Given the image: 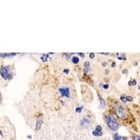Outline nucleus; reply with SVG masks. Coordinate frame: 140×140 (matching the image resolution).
I'll list each match as a JSON object with an SVG mask.
<instances>
[{
	"mask_svg": "<svg viewBox=\"0 0 140 140\" xmlns=\"http://www.w3.org/2000/svg\"><path fill=\"white\" fill-rule=\"evenodd\" d=\"M0 74L5 80H10L13 78V71L11 66H2L0 69Z\"/></svg>",
	"mask_w": 140,
	"mask_h": 140,
	"instance_id": "obj_1",
	"label": "nucleus"
},
{
	"mask_svg": "<svg viewBox=\"0 0 140 140\" xmlns=\"http://www.w3.org/2000/svg\"><path fill=\"white\" fill-rule=\"evenodd\" d=\"M107 124L109 127L112 129L113 131H116L118 129V123L117 120H116V118H114L112 115H109L107 117Z\"/></svg>",
	"mask_w": 140,
	"mask_h": 140,
	"instance_id": "obj_2",
	"label": "nucleus"
},
{
	"mask_svg": "<svg viewBox=\"0 0 140 140\" xmlns=\"http://www.w3.org/2000/svg\"><path fill=\"white\" fill-rule=\"evenodd\" d=\"M116 113L118 114V116L120 118H124L125 117V109H124V108L122 107L121 105L120 104H118V105L116 107Z\"/></svg>",
	"mask_w": 140,
	"mask_h": 140,
	"instance_id": "obj_3",
	"label": "nucleus"
},
{
	"mask_svg": "<svg viewBox=\"0 0 140 140\" xmlns=\"http://www.w3.org/2000/svg\"><path fill=\"white\" fill-rule=\"evenodd\" d=\"M60 92L61 95L63 97H66L67 98H70V94H69V89L68 88H60Z\"/></svg>",
	"mask_w": 140,
	"mask_h": 140,
	"instance_id": "obj_4",
	"label": "nucleus"
},
{
	"mask_svg": "<svg viewBox=\"0 0 140 140\" xmlns=\"http://www.w3.org/2000/svg\"><path fill=\"white\" fill-rule=\"evenodd\" d=\"M102 127L100 125H98L95 128V130H94L93 132V134L94 136L98 137V136H102Z\"/></svg>",
	"mask_w": 140,
	"mask_h": 140,
	"instance_id": "obj_5",
	"label": "nucleus"
},
{
	"mask_svg": "<svg viewBox=\"0 0 140 140\" xmlns=\"http://www.w3.org/2000/svg\"><path fill=\"white\" fill-rule=\"evenodd\" d=\"M114 140H125V138L120 136V135H118V134H116L114 137Z\"/></svg>",
	"mask_w": 140,
	"mask_h": 140,
	"instance_id": "obj_6",
	"label": "nucleus"
},
{
	"mask_svg": "<svg viewBox=\"0 0 140 140\" xmlns=\"http://www.w3.org/2000/svg\"><path fill=\"white\" fill-rule=\"evenodd\" d=\"M71 60H72V62H73L74 64H78V63L79 62V58L76 57V56H74V57H72Z\"/></svg>",
	"mask_w": 140,
	"mask_h": 140,
	"instance_id": "obj_7",
	"label": "nucleus"
},
{
	"mask_svg": "<svg viewBox=\"0 0 140 140\" xmlns=\"http://www.w3.org/2000/svg\"><path fill=\"white\" fill-rule=\"evenodd\" d=\"M89 67H90V62H86L84 63V67H85V71H88L89 70Z\"/></svg>",
	"mask_w": 140,
	"mask_h": 140,
	"instance_id": "obj_8",
	"label": "nucleus"
},
{
	"mask_svg": "<svg viewBox=\"0 0 140 140\" xmlns=\"http://www.w3.org/2000/svg\"><path fill=\"white\" fill-rule=\"evenodd\" d=\"M120 100H121L123 103H125L126 102H127V96L124 95H121L120 96Z\"/></svg>",
	"mask_w": 140,
	"mask_h": 140,
	"instance_id": "obj_9",
	"label": "nucleus"
},
{
	"mask_svg": "<svg viewBox=\"0 0 140 140\" xmlns=\"http://www.w3.org/2000/svg\"><path fill=\"white\" fill-rule=\"evenodd\" d=\"M16 54L15 53H7V54H0L1 56H4V57H6V56H12V55H15Z\"/></svg>",
	"mask_w": 140,
	"mask_h": 140,
	"instance_id": "obj_10",
	"label": "nucleus"
},
{
	"mask_svg": "<svg viewBox=\"0 0 140 140\" xmlns=\"http://www.w3.org/2000/svg\"><path fill=\"white\" fill-rule=\"evenodd\" d=\"M128 84H129V85H135L137 84V82L135 80H133V81H130Z\"/></svg>",
	"mask_w": 140,
	"mask_h": 140,
	"instance_id": "obj_11",
	"label": "nucleus"
},
{
	"mask_svg": "<svg viewBox=\"0 0 140 140\" xmlns=\"http://www.w3.org/2000/svg\"><path fill=\"white\" fill-rule=\"evenodd\" d=\"M127 101L128 102H132V98L130 96H127Z\"/></svg>",
	"mask_w": 140,
	"mask_h": 140,
	"instance_id": "obj_12",
	"label": "nucleus"
},
{
	"mask_svg": "<svg viewBox=\"0 0 140 140\" xmlns=\"http://www.w3.org/2000/svg\"><path fill=\"white\" fill-rule=\"evenodd\" d=\"M90 59H93L94 58V57H95V54H94V53H90Z\"/></svg>",
	"mask_w": 140,
	"mask_h": 140,
	"instance_id": "obj_13",
	"label": "nucleus"
},
{
	"mask_svg": "<svg viewBox=\"0 0 140 140\" xmlns=\"http://www.w3.org/2000/svg\"><path fill=\"white\" fill-rule=\"evenodd\" d=\"M81 109H82V108H79V107H77L76 108V112H78V113H80V112H81Z\"/></svg>",
	"mask_w": 140,
	"mask_h": 140,
	"instance_id": "obj_14",
	"label": "nucleus"
},
{
	"mask_svg": "<svg viewBox=\"0 0 140 140\" xmlns=\"http://www.w3.org/2000/svg\"><path fill=\"white\" fill-rule=\"evenodd\" d=\"M69 70L68 69H64V70H63V72H64L65 74H69Z\"/></svg>",
	"mask_w": 140,
	"mask_h": 140,
	"instance_id": "obj_15",
	"label": "nucleus"
},
{
	"mask_svg": "<svg viewBox=\"0 0 140 140\" xmlns=\"http://www.w3.org/2000/svg\"><path fill=\"white\" fill-rule=\"evenodd\" d=\"M108 88H109V85H107V84L104 85V89H107Z\"/></svg>",
	"mask_w": 140,
	"mask_h": 140,
	"instance_id": "obj_16",
	"label": "nucleus"
},
{
	"mask_svg": "<svg viewBox=\"0 0 140 140\" xmlns=\"http://www.w3.org/2000/svg\"><path fill=\"white\" fill-rule=\"evenodd\" d=\"M134 140H140V137H135Z\"/></svg>",
	"mask_w": 140,
	"mask_h": 140,
	"instance_id": "obj_17",
	"label": "nucleus"
},
{
	"mask_svg": "<svg viewBox=\"0 0 140 140\" xmlns=\"http://www.w3.org/2000/svg\"><path fill=\"white\" fill-rule=\"evenodd\" d=\"M79 55L80 56H81V57H84V55H83V53H79Z\"/></svg>",
	"mask_w": 140,
	"mask_h": 140,
	"instance_id": "obj_18",
	"label": "nucleus"
},
{
	"mask_svg": "<svg viewBox=\"0 0 140 140\" xmlns=\"http://www.w3.org/2000/svg\"><path fill=\"white\" fill-rule=\"evenodd\" d=\"M115 66H116V63L113 62V64H112V67H115Z\"/></svg>",
	"mask_w": 140,
	"mask_h": 140,
	"instance_id": "obj_19",
	"label": "nucleus"
},
{
	"mask_svg": "<svg viewBox=\"0 0 140 140\" xmlns=\"http://www.w3.org/2000/svg\"><path fill=\"white\" fill-rule=\"evenodd\" d=\"M138 88L140 90V85H139V87H138Z\"/></svg>",
	"mask_w": 140,
	"mask_h": 140,
	"instance_id": "obj_20",
	"label": "nucleus"
}]
</instances>
